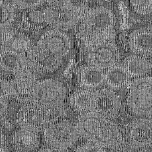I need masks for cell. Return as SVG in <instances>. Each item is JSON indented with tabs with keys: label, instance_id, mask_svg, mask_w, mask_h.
<instances>
[{
	"label": "cell",
	"instance_id": "obj_31",
	"mask_svg": "<svg viewBox=\"0 0 152 152\" xmlns=\"http://www.w3.org/2000/svg\"><path fill=\"white\" fill-rule=\"evenodd\" d=\"M148 27H149L150 29H151V30H152V24H151L150 26H148Z\"/></svg>",
	"mask_w": 152,
	"mask_h": 152
},
{
	"label": "cell",
	"instance_id": "obj_12",
	"mask_svg": "<svg viewBox=\"0 0 152 152\" xmlns=\"http://www.w3.org/2000/svg\"><path fill=\"white\" fill-rule=\"evenodd\" d=\"M129 142L137 148H144L152 145V119L141 118L132 121L126 129Z\"/></svg>",
	"mask_w": 152,
	"mask_h": 152
},
{
	"label": "cell",
	"instance_id": "obj_27",
	"mask_svg": "<svg viewBox=\"0 0 152 152\" xmlns=\"http://www.w3.org/2000/svg\"><path fill=\"white\" fill-rule=\"evenodd\" d=\"M1 7L5 8L15 10L17 8L16 4V0H0Z\"/></svg>",
	"mask_w": 152,
	"mask_h": 152
},
{
	"label": "cell",
	"instance_id": "obj_25",
	"mask_svg": "<svg viewBox=\"0 0 152 152\" xmlns=\"http://www.w3.org/2000/svg\"><path fill=\"white\" fill-rule=\"evenodd\" d=\"M45 0H16L18 8L21 10L34 9L41 5Z\"/></svg>",
	"mask_w": 152,
	"mask_h": 152
},
{
	"label": "cell",
	"instance_id": "obj_16",
	"mask_svg": "<svg viewBox=\"0 0 152 152\" xmlns=\"http://www.w3.org/2000/svg\"><path fill=\"white\" fill-rule=\"evenodd\" d=\"M1 47H7L24 53L34 45L24 34L20 33L12 26L1 27Z\"/></svg>",
	"mask_w": 152,
	"mask_h": 152
},
{
	"label": "cell",
	"instance_id": "obj_7",
	"mask_svg": "<svg viewBox=\"0 0 152 152\" xmlns=\"http://www.w3.org/2000/svg\"><path fill=\"white\" fill-rule=\"evenodd\" d=\"M88 65L103 70L116 64L119 53L114 39L105 40L84 48Z\"/></svg>",
	"mask_w": 152,
	"mask_h": 152
},
{
	"label": "cell",
	"instance_id": "obj_29",
	"mask_svg": "<svg viewBox=\"0 0 152 152\" xmlns=\"http://www.w3.org/2000/svg\"><path fill=\"white\" fill-rule=\"evenodd\" d=\"M70 1L71 0H45V1L50 5H56L68 3L70 2Z\"/></svg>",
	"mask_w": 152,
	"mask_h": 152
},
{
	"label": "cell",
	"instance_id": "obj_18",
	"mask_svg": "<svg viewBox=\"0 0 152 152\" xmlns=\"http://www.w3.org/2000/svg\"><path fill=\"white\" fill-rule=\"evenodd\" d=\"M40 142L38 132L20 128L12 137V144L18 152H32L36 150Z\"/></svg>",
	"mask_w": 152,
	"mask_h": 152
},
{
	"label": "cell",
	"instance_id": "obj_3",
	"mask_svg": "<svg viewBox=\"0 0 152 152\" xmlns=\"http://www.w3.org/2000/svg\"><path fill=\"white\" fill-rule=\"evenodd\" d=\"M66 89L59 81L45 80L38 81L24 99L38 109L64 106Z\"/></svg>",
	"mask_w": 152,
	"mask_h": 152
},
{
	"label": "cell",
	"instance_id": "obj_22",
	"mask_svg": "<svg viewBox=\"0 0 152 152\" xmlns=\"http://www.w3.org/2000/svg\"><path fill=\"white\" fill-rule=\"evenodd\" d=\"M21 25L25 30L37 31L45 27L48 24L44 12L31 9L26 10L23 12Z\"/></svg>",
	"mask_w": 152,
	"mask_h": 152
},
{
	"label": "cell",
	"instance_id": "obj_8",
	"mask_svg": "<svg viewBox=\"0 0 152 152\" xmlns=\"http://www.w3.org/2000/svg\"><path fill=\"white\" fill-rule=\"evenodd\" d=\"M30 67L36 73L49 74L61 66L64 56L37 43L26 53Z\"/></svg>",
	"mask_w": 152,
	"mask_h": 152
},
{
	"label": "cell",
	"instance_id": "obj_26",
	"mask_svg": "<svg viewBox=\"0 0 152 152\" xmlns=\"http://www.w3.org/2000/svg\"><path fill=\"white\" fill-rule=\"evenodd\" d=\"M75 152H107L104 147L93 142L87 143L78 147Z\"/></svg>",
	"mask_w": 152,
	"mask_h": 152
},
{
	"label": "cell",
	"instance_id": "obj_33",
	"mask_svg": "<svg viewBox=\"0 0 152 152\" xmlns=\"http://www.w3.org/2000/svg\"><path fill=\"white\" fill-rule=\"evenodd\" d=\"M103 1H112V0H103Z\"/></svg>",
	"mask_w": 152,
	"mask_h": 152
},
{
	"label": "cell",
	"instance_id": "obj_17",
	"mask_svg": "<svg viewBox=\"0 0 152 152\" xmlns=\"http://www.w3.org/2000/svg\"><path fill=\"white\" fill-rule=\"evenodd\" d=\"M77 78L79 85L83 89L94 91L100 88L106 83L104 70L90 65L80 69Z\"/></svg>",
	"mask_w": 152,
	"mask_h": 152
},
{
	"label": "cell",
	"instance_id": "obj_6",
	"mask_svg": "<svg viewBox=\"0 0 152 152\" xmlns=\"http://www.w3.org/2000/svg\"><path fill=\"white\" fill-rule=\"evenodd\" d=\"M84 11L68 2L49 5L43 12L48 25L60 30H68L75 26Z\"/></svg>",
	"mask_w": 152,
	"mask_h": 152
},
{
	"label": "cell",
	"instance_id": "obj_11",
	"mask_svg": "<svg viewBox=\"0 0 152 152\" xmlns=\"http://www.w3.org/2000/svg\"><path fill=\"white\" fill-rule=\"evenodd\" d=\"M15 121L20 128L38 133L48 125L39 110L24 99L15 115Z\"/></svg>",
	"mask_w": 152,
	"mask_h": 152
},
{
	"label": "cell",
	"instance_id": "obj_19",
	"mask_svg": "<svg viewBox=\"0 0 152 152\" xmlns=\"http://www.w3.org/2000/svg\"><path fill=\"white\" fill-rule=\"evenodd\" d=\"M124 66L131 77L139 78L148 73L152 65L144 56L135 54L126 58Z\"/></svg>",
	"mask_w": 152,
	"mask_h": 152
},
{
	"label": "cell",
	"instance_id": "obj_30",
	"mask_svg": "<svg viewBox=\"0 0 152 152\" xmlns=\"http://www.w3.org/2000/svg\"><path fill=\"white\" fill-rule=\"evenodd\" d=\"M40 152H66V150L62 151V150H58L54 148H52L49 146H48V148H44L41 149Z\"/></svg>",
	"mask_w": 152,
	"mask_h": 152
},
{
	"label": "cell",
	"instance_id": "obj_15",
	"mask_svg": "<svg viewBox=\"0 0 152 152\" xmlns=\"http://www.w3.org/2000/svg\"><path fill=\"white\" fill-rule=\"evenodd\" d=\"M128 45L134 54L152 55V30L148 27L134 30L129 36Z\"/></svg>",
	"mask_w": 152,
	"mask_h": 152
},
{
	"label": "cell",
	"instance_id": "obj_23",
	"mask_svg": "<svg viewBox=\"0 0 152 152\" xmlns=\"http://www.w3.org/2000/svg\"><path fill=\"white\" fill-rule=\"evenodd\" d=\"M134 10L139 14L152 13V0H129Z\"/></svg>",
	"mask_w": 152,
	"mask_h": 152
},
{
	"label": "cell",
	"instance_id": "obj_4",
	"mask_svg": "<svg viewBox=\"0 0 152 152\" xmlns=\"http://www.w3.org/2000/svg\"><path fill=\"white\" fill-rule=\"evenodd\" d=\"M126 105L129 110L136 116L150 115L152 112V77H139L131 83Z\"/></svg>",
	"mask_w": 152,
	"mask_h": 152
},
{
	"label": "cell",
	"instance_id": "obj_32",
	"mask_svg": "<svg viewBox=\"0 0 152 152\" xmlns=\"http://www.w3.org/2000/svg\"><path fill=\"white\" fill-rule=\"evenodd\" d=\"M150 118L152 119V112H151V113H150Z\"/></svg>",
	"mask_w": 152,
	"mask_h": 152
},
{
	"label": "cell",
	"instance_id": "obj_1",
	"mask_svg": "<svg viewBox=\"0 0 152 152\" xmlns=\"http://www.w3.org/2000/svg\"><path fill=\"white\" fill-rule=\"evenodd\" d=\"M76 128L78 135L103 147L118 148L124 145L122 134L116 124L94 111L81 114Z\"/></svg>",
	"mask_w": 152,
	"mask_h": 152
},
{
	"label": "cell",
	"instance_id": "obj_21",
	"mask_svg": "<svg viewBox=\"0 0 152 152\" xmlns=\"http://www.w3.org/2000/svg\"><path fill=\"white\" fill-rule=\"evenodd\" d=\"M70 102L72 109L81 115L93 111L94 91L87 89L78 90L71 96Z\"/></svg>",
	"mask_w": 152,
	"mask_h": 152
},
{
	"label": "cell",
	"instance_id": "obj_20",
	"mask_svg": "<svg viewBox=\"0 0 152 152\" xmlns=\"http://www.w3.org/2000/svg\"><path fill=\"white\" fill-rule=\"evenodd\" d=\"M131 77L124 66L115 64L105 72L106 84L112 89L119 90L125 87Z\"/></svg>",
	"mask_w": 152,
	"mask_h": 152
},
{
	"label": "cell",
	"instance_id": "obj_5",
	"mask_svg": "<svg viewBox=\"0 0 152 152\" xmlns=\"http://www.w3.org/2000/svg\"><path fill=\"white\" fill-rule=\"evenodd\" d=\"M43 131L48 146L62 151L73 145L78 135L76 126L66 119H60L49 124Z\"/></svg>",
	"mask_w": 152,
	"mask_h": 152
},
{
	"label": "cell",
	"instance_id": "obj_9",
	"mask_svg": "<svg viewBox=\"0 0 152 152\" xmlns=\"http://www.w3.org/2000/svg\"><path fill=\"white\" fill-rule=\"evenodd\" d=\"M31 68L14 75L11 80L1 79V96L8 97H27L38 82L37 76Z\"/></svg>",
	"mask_w": 152,
	"mask_h": 152
},
{
	"label": "cell",
	"instance_id": "obj_24",
	"mask_svg": "<svg viewBox=\"0 0 152 152\" xmlns=\"http://www.w3.org/2000/svg\"><path fill=\"white\" fill-rule=\"evenodd\" d=\"M1 8V27H7L12 26L14 21L15 14V10H9L3 7Z\"/></svg>",
	"mask_w": 152,
	"mask_h": 152
},
{
	"label": "cell",
	"instance_id": "obj_14",
	"mask_svg": "<svg viewBox=\"0 0 152 152\" xmlns=\"http://www.w3.org/2000/svg\"><path fill=\"white\" fill-rule=\"evenodd\" d=\"M37 43L64 57L71 49V40L69 37L56 29L46 31L42 35Z\"/></svg>",
	"mask_w": 152,
	"mask_h": 152
},
{
	"label": "cell",
	"instance_id": "obj_28",
	"mask_svg": "<svg viewBox=\"0 0 152 152\" xmlns=\"http://www.w3.org/2000/svg\"><path fill=\"white\" fill-rule=\"evenodd\" d=\"M8 107V102L7 97L5 96H1V116L5 115L7 111Z\"/></svg>",
	"mask_w": 152,
	"mask_h": 152
},
{
	"label": "cell",
	"instance_id": "obj_13",
	"mask_svg": "<svg viewBox=\"0 0 152 152\" xmlns=\"http://www.w3.org/2000/svg\"><path fill=\"white\" fill-rule=\"evenodd\" d=\"M1 71L15 75L30 68L26 53L7 47H1Z\"/></svg>",
	"mask_w": 152,
	"mask_h": 152
},
{
	"label": "cell",
	"instance_id": "obj_2",
	"mask_svg": "<svg viewBox=\"0 0 152 152\" xmlns=\"http://www.w3.org/2000/svg\"><path fill=\"white\" fill-rule=\"evenodd\" d=\"M76 25V34L84 48L100 41L114 39V17L108 8L86 10Z\"/></svg>",
	"mask_w": 152,
	"mask_h": 152
},
{
	"label": "cell",
	"instance_id": "obj_10",
	"mask_svg": "<svg viewBox=\"0 0 152 152\" xmlns=\"http://www.w3.org/2000/svg\"><path fill=\"white\" fill-rule=\"evenodd\" d=\"M118 96L111 89L104 88L94 90L93 111L109 119L115 118L121 109Z\"/></svg>",
	"mask_w": 152,
	"mask_h": 152
},
{
	"label": "cell",
	"instance_id": "obj_34",
	"mask_svg": "<svg viewBox=\"0 0 152 152\" xmlns=\"http://www.w3.org/2000/svg\"><path fill=\"white\" fill-rule=\"evenodd\" d=\"M17 152H18V151H17Z\"/></svg>",
	"mask_w": 152,
	"mask_h": 152
}]
</instances>
